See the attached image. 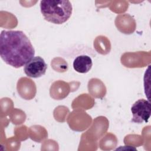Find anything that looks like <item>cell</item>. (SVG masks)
<instances>
[{
	"label": "cell",
	"mask_w": 151,
	"mask_h": 151,
	"mask_svg": "<svg viewBox=\"0 0 151 151\" xmlns=\"http://www.w3.org/2000/svg\"><path fill=\"white\" fill-rule=\"evenodd\" d=\"M93 66V60L91 58L85 54H82L76 57L73 63L74 70L79 73L84 74L88 73Z\"/></svg>",
	"instance_id": "cell-5"
},
{
	"label": "cell",
	"mask_w": 151,
	"mask_h": 151,
	"mask_svg": "<svg viewBox=\"0 0 151 151\" xmlns=\"http://www.w3.org/2000/svg\"><path fill=\"white\" fill-rule=\"evenodd\" d=\"M47 64L44 60L40 56L34 57L24 67L25 74L29 77L39 78L46 73Z\"/></svg>",
	"instance_id": "cell-4"
},
{
	"label": "cell",
	"mask_w": 151,
	"mask_h": 151,
	"mask_svg": "<svg viewBox=\"0 0 151 151\" xmlns=\"http://www.w3.org/2000/svg\"><path fill=\"white\" fill-rule=\"evenodd\" d=\"M35 55L31 41L22 31H2L0 55L7 64L18 68L25 65Z\"/></svg>",
	"instance_id": "cell-1"
},
{
	"label": "cell",
	"mask_w": 151,
	"mask_h": 151,
	"mask_svg": "<svg viewBox=\"0 0 151 151\" xmlns=\"http://www.w3.org/2000/svg\"><path fill=\"white\" fill-rule=\"evenodd\" d=\"M40 10L46 21L62 24L71 16L73 7L69 1L45 0L40 2Z\"/></svg>",
	"instance_id": "cell-2"
},
{
	"label": "cell",
	"mask_w": 151,
	"mask_h": 151,
	"mask_svg": "<svg viewBox=\"0 0 151 151\" xmlns=\"http://www.w3.org/2000/svg\"><path fill=\"white\" fill-rule=\"evenodd\" d=\"M150 103L149 100L139 99L135 101L131 107L132 118L131 122L141 124L147 123L150 116Z\"/></svg>",
	"instance_id": "cell-3"
}]
</instances>
